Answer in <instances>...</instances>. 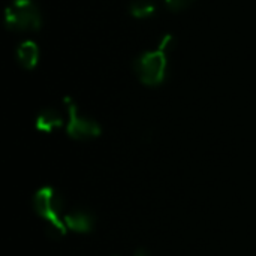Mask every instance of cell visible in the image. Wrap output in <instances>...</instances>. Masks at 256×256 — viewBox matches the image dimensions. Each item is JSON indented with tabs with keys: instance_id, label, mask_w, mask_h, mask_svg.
Here are the masks:
<instances>
[{
	"instance_id": "cell-7",
	"label": "cell",
	"mask_w": 256,
	"mask_h": 256,
	"mask_svg": "<svg viewBox=\"0 0 256 256\" xmlns=\"http://www.w3.org/2000/svg\"><path fill=\"white\" fill-rule=\"evenodd\" d=\"M62 124H63L62 116H60L56 110H52V108L42 110V111L38 114L36 123H34L36 129H38L39 132H44V134H50V132H52L54 129L60 128Z\"/></svg>"
},
{
	"instance_id": "cell-3",
	"label": "cell",
	"mask_w": 256,
	"mask_h": 256,
	"mask_svg": "<svg viewBox=\"0 0 256 256\" xmlns=\"http://www.w3.org/2000/svg\"><path fill=\"white\" fill-rule=\"evenodd\" d=\"M33 207L34 212L50 224L48 234L52 238H60L66 234L68 228L64 225V220L60 219L62 201L60 196H57V194L51 188H42L34 194Z\"/></svg>"
},
{
	"instance_id": "cell-4",
	"label": "cell",
	"mask_w": 256,
	"mask_h": 256,
	"mask_svg": "<svg viewBox=\"0 0 256 256\" xmlns=\"http://www.w3.org/2000/svg\"><path fill=\"white\" fill-rule=\"evenodd\" d=\"M64 105L68 110V126H66V132L72 140H92V138H98L102 134L100 124L88 117H84L80 114L78 106L75 105V102L66 96L64 98Z\"/></svg>"
},
{
	"instance_id": "cell-1",
	"label": "cell",
	"mask_w": 256,
	"mask_h": 256,
	"mask_svg": "<svg viewBox=\"0 0 256 256\" xmlns=\"http://www.w3.org/2000/svg\"><path fill=\"white\" fill-rule=\"evenodd\" d=\"M174 46V36L164 34L156 50L140 54L134 62V69L138 80L148 87L160 86L168 74V52Z\"/></svg>"
},
{
	"instance_id": "cell-5",
	"label": "cell",
	"mask_w": 256,
	"mask_h": 256,
	"mask_svg": "<svg viewBox=\"0 0 256 256\" xmlns=\"http://www.w3.org/2000/svg\"><path fill=\"white\" fill-rule=\"evenodd\" d=\"M39 58H40V51H39V45L34 40L26 39L20 42V45L16 46V60L22 69L33 70L38 66Z\"/></svg>"
},
{
	"instance_id": "cell-8",
	"label": "cell",
	"mask_w": 256,
	"mask_h": 256,
	"mask_svg": "<svg viewBox=\"0 0 256 256\" xmlns=\"http://www.w3.org/2000/svg\"><path fill=\"white\" fill-rule=\"evenodd\" d=\"M128 10L136 20H146L156 14V4L152 0H132Z\"/></svg>"
},
{
	"instance_id": "cell-9",
	"label": "cell",
	"mask_w": 256,
	"mask_h": 256,
	"mask_svg": "<svg viewBox=\"0 0 256 256\" xmlns=\"http://www.w3.org/2000/svg\"><path fill=\"white\" fill-rule=\"evenodd\" d=\"M165 3V6L174 12H178V10H183L186 8H189L195 0H162Z\"/></svg>"
},
{
	"instance_id": "cell-6",
	"label": "cell",
	"mask_w": 256,
	"mask_h": 256,
	"mask_svg": "<svg viewBox=\"0 0 256 256\" xmlns=\"http://www.w3.org/2000/svg\"><path fill=\"white\" fill-rule=\"evenodd\" d=\"M64 225L66 228L75 231V232H88L93 228V216L87 212H72L64 216Z\"/></svg>"
},
{
	"instance_id": "cell-2",
	"label": "cell",
	"mask_w": 256,
	"mask_h": 256,
	"mask_svg": "<svg viewBox=\"0 0 256 256\" xmlns=\"http://www.w3.org/2000/svg\"><path fill=\"white\" fill-rule=\"evenodd\" d=\"M4 26L12 32H38L42 14L33 0H12L4 9Z\"/></svg>"
},
{
	"instance_id": "cell-10",
	"label": "cell",
	"mask_w": 256,
	"mask_h": 256,
	"mask_svg": "<svg viewBox=\"0 0 256 256\" xmlns=\"http://www.w3.org/2000/svg\"><path fill=\"white\" fill-rule=\"evenodd\" d=\"M135 256H150V254H148L146 249H138V250L135 252Z\"/></svg>"
},
{
	"instance_id": "cell-11",
	"label": "cell",
	"mask_w": 256,
	"mask_h": 256,
	"mask_svg": "<svg viewBox=\"0 0 256 256\" xmlns=\"http://www.w3.org/2000/svg\"><path fill=\"white\" fill-rule=\"evenodd\" d=\"M114 256H116V255H114Z\"/></svg>"
}]
</instances>
